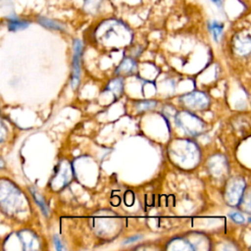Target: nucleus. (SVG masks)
I'll return each mask as SVG.
<instances>
[{
  "mask_svg": "<svg viewBox=\"0 0 251 251\" xmlns=\"http://www.w3.org/2000/svg\"><path fill=\"white\" fill-rule=\"evenodd\" d=\"M181 103L187 108L191 109H205L209 104V99L203 92H192L186 95H183L180 99Z\"/></svg>",
  "mask_w": 251,
  "mask_h": 251,
  "instance_id": "obj_1",
  "label": "nucleus"
},
{
  "mask_svg": "<svg viewBox=\"0 0 251 251\" xmlns=\"http://www.w3.org/2000/svg\"><path fill=\"white\" fill-rule=\"evenodd\" d=\"M82 52L81 41L75 39L74 41V58H73V74H72V85L76 87L80 77V58Z\"/></svg>",
  "mask_w": 251,
  "mask_h": 251,
  "instance_id": "obj_2",
  "label": "nucleus"
},
{
  "mask_svg": "<svg viewBox=\"0 0 251 251\" xmlns=\"http://www.w3.org/2000/svg\"><path fill=\"white\" fill-rule=\"evenodd\" d=\"M176 120L180 122L181 127L190 134H196L198 130L202 128V126H204L197 117H194L189 113H179V117H177Z\"/></svg>",
  "mask_w": 251,
  "mask_h": 251,
  "instance_id": "obj_3",
  "label": "nucleus"
},
{
  "mask_svg": "<svg viewBox=\"0 0 251 251\" xmlns=\"http://www.w3.org/2000/svg\"><path fill=\"white\" fill-rule=\"evenodd\" d=\"M244 191V181L242 179H234L226 189L227 202L230 205H236L241 200V196Z\"/></svg>",
  "mask_w": 251,
  "mask_h": 251,
  "instance_id": "obj_4",
  "label": "nucleus"
},
{
  "mask_svg": "<svg viewBox=\"0 0 251 251\" xmlns=\"http://www.w3.org/2000/svg\"><path fill=\"white\" fill-rule=\"evenodd\" d=\"M234 49L240 54H247L250 50V36L249 33L237 34L233 39Z\"/></svg>",
  "mask_w": 251,
  "mask_h": 251,
  "instance_id": "obj_5",
  "label": "nucleus"
},
{
  "mask_svg": "<svg viewBox=\"0 0 251 251\" xmlns=\"http://www.w3.org/2000/svg\"><path fill=\"white\" fill-rule=\"evenodd\" d=\"M29 25V22L25 19H22L16 16H11L7 18V26L11 31H18L26 28Z\"/></svg>",
  "mask_w": 251,
  "mask_h": 251,
  "instance_id": "obj_6",
  "label": "nucleus"
},
{
  "mask_svg": "<svg viewBox=\"0 0 251 251\" xmlns=\"http://www.w3.org/2000/svg\"><path fill=\"white\" fill-rule=\"evenodd\" d=\"M37 22L42 26H44L46 28L55 29V30H64V26L60 23H58L54 20H51V19H48V18H45V17H38Z\"/></svg>",
  "mask_w": 251,
  "mask_h": 251,
  "instance_id": "obj_7",
  "label": "nucleus"
},
{
  "mask_svg": "<svg viewBox=\"0 0 251 251\" xmlns=\"http://www.w3.org/2000/svg\"><path fill=\"white\" fill-rule=\"evenodd\" d=\"M31 193H32V195H33V198H34L35 202H36V203H37V205L40 207L41 211L44 213V215H45V216H47V215H48L49 210H48V207H47V205H46L45 201L43 200L42 196H41L39 193H37L36 191H34V190H31Z\"/></svg>",
  "mask_w": 251,
  "mask_h": 251,
  "instance_id": "obj_8",
  "label": "nucleus"
},
{
  "mask_svg": "<svg viewBox=\"0 0 251 251\" xmlns=\"http://www.w3.org/2000/svg\"><path fill=\"white\" fill-rule=\"evenodd\" d=\"M211 31L214 39L218 41L223 33V25L218 22H213V24L211 25Z\"/></svg>",
  "mask_w": 251,
  "mask_h": 251,
  "instance_id": "obj_9",
  "label": "nucleus"
},
{
  "mask_svg": "<svg viewBox=\"0 0 251 251\" xmlns=\"http://www.w3.org/2000/svg\"><path fill=\"white\" fill-rule=\"evenodd\" d=\"M134 68V62L131 59H126L121 65L120 67L117 69V71L123 72V73H129L132 71V69Z\"/></svg>",
  "mask_w": 251,
  "mask_h": 251,
  "instance_id": "obj_10",
  "label": "nucleus"
},
{
  "mask_svg": "<svg viewBox=\"0 0 251 251\" xmlns=\"http://www.w3.org/2000/svg\"><path fill=\"white\" fill-rule=\"evenodd\" d=\"M122 88H123V82L121 79H118V78L112 80L108 85V89L111 90L112 92H115L116 94L121 93Z\"/></svg>",
  "mask_w": 251,
  "mask_h": 251,
  "instance_id": "obj_11",
  "label": "nucleus"
},
{
  "mask_svg": "<svg viewBox=\"0 0 251 251\" xmlns=\"http://www.w3.org/2000/svg\"><path fill=\"white\" fill-rule=\"evenodd\" d=\"M156 105H157V102L155 101H142L136 104V108L139 111H144V110H149L151 108H154Z\"/></svg>",
  "mask_w": 251,
  "mask_h": 251,
  "instance_id": "obj_12",
  "label": "nucleus"
},
{
  "mask_svg": "<svg viewBox=\"0 0 251 251\" xmlns=\"http://www.w3.org/2000/svg\"><path fill=\"white\" fill-rule=\"evenodd\" d=\"M229 217H230V219H231L233 222H235V223H237V224H242V223L245 222V217H244L242 214L237 213V212L230 213V214H229Z\"/></svg>",
  "mask_w": 251,
  "mask_h": 251,
  "instance_id": "obj_13",
  "label": "nucleus"
},
{
  "mask_svg": "<svg viewBox=\"0 0 251 251\" xmlns=\"http://www.w3.org/2000/svg\"><path fill=\"white\" fill-rule=\"evenodd\" d=\"M54 244H55V248L57 250H62L64 249L63 243L61 242V240L58 238V236H54Z\"/></svg>",
  "mask_w": 251,
  "mask_h": 251,
  "instance_id": "obj_14",
  "label": "nucleus"
},
{
  "mask_svg": "<svg viewBox=\"0 0 251 251\" xmlns=\"http://www.w3.org/2000/svg\"><path fill=\"white\" fill-rule=\"evenodd\" d=\"M142 236L141 235H136V236H131L129 238H127L126 241H125V244H128V243H131V242H134L138 239H140Z\"/></svg>",
  "mask_w": 251,
  "mask_h": 251,
  "instance_id": "obj_15",
  "label": "nucleus"
},
{
  "mask_svg": "<svg viewBox=\"0 0 251 251\" xmlns=\"http://www.w3.org/2000/svg\"><path fill=\"white\" fill-rule=\"evenodd\" d=\"M216 6H218V7H221L222 6V4H223V2H222V0H211Z\"/></svg>",
  "mask_w": 251,
  "mask_h": 251,
  "instance_id": "obj_16",
  "label": "nucleus"
},
{
  "mask_svg": "<svg viewBox=\"0 0 251 251\" xmlns=\"http://www.w3.org/2000/svg\"><path fill=\"white\" fill-rule=\"evenodd\" d=\"M3 166H4V162H3V161L0 159V168H2Z\"/></svg>",
  "mask_w": 251,
  "mask_h": 251,
  "instance_id": "obj_17",
  "label": "nucleus"
}]
</instances>
